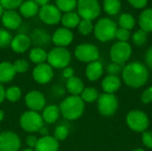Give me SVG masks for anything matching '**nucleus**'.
<instances>
[{"label": "nucleus", "instance_id": "f8f14e48", "mask_svg": "<svg viewBox=\"0 0 152 151\" xmlns=\"http://www.w3.org/2000/svg\"><path fill=\"white\" fill-rule=\"evenodd\" d=\"M20 148L19 136L12 132L0 133V151H18Z\"/></svg>", "mask_w": 152, "mask_h": 151}, {"label": "nucleus", "instance_id": "4468645a", "mask_svg": "<svg viewBox=\"0 0 152 151\" xmlns=\"http://www.w3.org/2000/svg\"><path fill=\"white\" fill-rule=\"evenodd\" d=\"M27 107L33 111L42 110L45 106V98L44 94L38 91H31L25 97Z\"/></svg>", "mask_w": 152, "mask_h": 151}, {"label": "nucleus", "instance_id": "4c0bfd02", "mask_svg": "<svg viewBox=\"0 0 152 151\" xmlns=\"http://www.w3.org/2000/svg\"><path fill=\"white\" fill-rule=\"evenodd\" d=\"M13 67H14L16 73H24L28 69L29 64L26 60L20 59V60H17L13 63Z\"/></svg>", "mask_w": 152, "mask_h": 151}, {"label": "nucleus", "instance_id": "c03bdc74", "mask_svg": "<svg viewBox=\"0 0 152 151\" xmlns=\"http://www.w3.org/2000/svg\"><path fill=\"white\" fill-rule=\"evenodd\" d=\"M128 2L134 8L141 9V8H143L147 5L148 0H128Z\"/></svg>", "mask_w": 152, "mask_h": 151}, {"label": "nucleus", "instance_id": "423d86ee", "mask_svg": "<svg viewBox=\"0 0 152 151\" xmlns=\"http://www.w3.org/2000/svg\"><path fill=\"white\" fill-rule=\"evenodd\" d=\"M78 15L84 20H93L101 13V6L98 0H78Z\"/></svg>", "mask_w": 152, "mask_h": 151}, {"label": "nucleus", "instance_id": "393cba45", "mask_svg": "<svg viewBox=\"0 0 152 151\" xmlns=\"http://www.w3.org/2000/svg\"><path fill=\"white\" fill-rule=\"evenodd\" d=\"M139 25L141 29L148 32L152 31V8L144 10L139 17Z\"/></svg>", "mask_w": 152, "mask_h": 151}, {"label": "nucleus", "instance_id": "09e8293b", "mask_svg": "<svg viewBox=\"0 0 152 151\" xmlns=\"http://www.w3.org/2000/svg\"><path fill=\"white\" fill-rule=\"evenodd\" d=\"M4 99H5V90L2 85V84L0 83V103H2Z\"/></svg>", "mask_w": 152, "mask_h": 151}, {"label": "nucleus", "instance_id": "f257e3e1", "mask_svg": "<svg viewBox=\"0 0 152 151\" xmlns=\"http://www.w3.org/2000/svg\"><path fill=\"white\" fill-rule=\"evenodd\" d=\"M122 78L125 84L133 88L144 85L149 78V71L145 65L141 62H132L122 70Z\"/></svg>", "mask_w": 152, "mask_h": 151}, {"label": "nucleus", "instance_id": "4be33fe9", "mask_svg": "<svg viewBox=\"0 0 152 151\" xmlns=\"http://www.w3.org/2000/svg\"><path fill=\"white\" fill-rule=\"evenodd\" d=\"M66 86L69 93H71V95H76V96H79L85 89L83 81L79 77L75 76L67 80Z\"/></svg>", "mask_w": 152, "mask_h": 151}, {"label": "nucleus", "instance_id": "72a5a7b5", "mask_svg": "<svg viewBox=\"0 0 152 151\" xmlns=\"http://www.w3.org/2000/svg\"><path fill=\"white\" fill-rule=\"evenodd\" d=\"M94 29V26L92 23V20H81L78 24V30L82 35H89Z\"/></svg>", "mask_w": 152, "mask_h": 151}, {"label": "nucleus", "instance_id": "c85d7f7f", "mask_svg": "<svg viewBox=\"0 0 152 151\" xmlns=\"http://www.w3.org/2000/svg\"><path fill=\"white\" fill-rule=\"evenodd\" d=\"M104 11L110 15L117 14L121 8L120 0H104L103 2Z\"/></svg>", "mask_w": 152, "mask_h": 151}, {"label": "nucleus", "instance_id": "6e6552de", "mask_svg": "<svg viewBox=\"0 0 152 151\" xmlns=\"http://www.w3.org/2000/svg\"><path fill=\"white\" fill-rule=\"evenodd\" d=\"M97 106L99 112L105 117H110L114 115L118 109V102L114 94L102 93L97 100Z\"/></svg>", "mask_w": 152, "mask_h": 151}, {"label": "nucleus", "instance_id": "864d4df0", "mask_svg": "<svg viewBox=\"0 0 152 151\" xmlns=\"http://www.w3.org/2000/svg\"><path fill=\"white\" fill-rule=\"evenodd\" d=\"M3 13H4V8H3L2 5L0 4V17L3 15Z\"/></svg>", "mask_w": 152, "mask_h": 151}, {"label": "nucleus", "instance_id": "6ab92c4d", "mask_svg": "<svg viewBox=\"0 0 152 151\" xmlns=\"http://www.w3.org/2000/svg\"><path fill=\"white\" fill-rule=\"evenodd\" d=\"M121 86V81L118 76H111L109 75L102 82V90L105 92V93H110L113 94L116 93Z\"/></svg>", "mask_w": 152, "mask_h": 151}, {"label": "nucleus", "instance_id": "37998d69", "mask_svg": "<svg viewBox=\"0 0 152 151\" xmlns=\"http://www.w3.org/2000/svg\"><path fill=\"white\" fill-rule=\"evenodd\" d=\"M142 142L144 146L149 149H152V132L145 131L142 134Z\"/></svg>", "mask_w": 152, "mask_h": 151}, {"label": "nucleus", "instance_id": "7ed1b4c3", "mask_svg": "<svg viewBox=\"0 0 152 151\" xmlns=\"http://www.w3.org/2000/svg\"><path fill=\"white\" fill-rule=\"evenodd\" d=\"M118 27L115 21L109 18H102L94 27V36L101 42H108L116 37Z\"/></svg>", "mask_w": 152, "mask_h": 151}, {"label": "nucleus", "instance_id": "a211bd4d", "mask_svg": "<svg viewBox=\"0 0 152 151\" xmlns=\"http://www.w3.org/2000/svg\"><path fill=\"white\" fill-rule=\"evenodd\" d=\"M59 142L53 136H44L38 139L35 151H58Z\"/></svg>", "mask_w": 152, "mask_h": 151}, {"label": "nucleus", "instance_id": "aec40b11", "mask_svg": "<svg viewBox=\"0 0 152 151\" xmlns=\"http://www.w3.org/2000/svg\"><path fill=\"white\" fill-rule=\"evenodd\" d=\"M103 74V67L102 64L96 61L90 62L86 69V75L90 81L98 80Z\"/></svg>", "mask_w": 152, "mask_h": 151}, {"label": "nucleus", "instance_id": "dca6fc26", "mask_svg": "<svg viewBox=\"0 0 152 151\" xmlns=\"http://www.w3.org/2000/svg\"><path fill=\"white\" fill-rule=\"evenodd\" d=\"M2 21L5 28L10 29H16L21 24V18L20 14L13 10H6L2 15Z\"/></svg>", "mask_w": 152, "mask_h": 151}, {"label": "nucleus", "instance_id": "f3484780", "mask_svg": "<svg viewBox=\"0 0 152 151\" xmlns=\"http://www.w3.org/2000/svg\"><path fill=\"white\" fill-rule=\"evenodd\" d=\"M31 40L30 38L25 34H19L16 35L11 42V47L12 51L18 53H25L30 46Z\"/></svg>", "mask_w": 152, "mask_h": 151}, {"label": "nucleus", "instance_id": "1a4fd4ad", "mask_svg": "<svg viewBox=\"0 0 152 151\" xmlns=\"http://www.w3.org/2000/svg\"><path fill=\"white\" fill-rule=\"evenodd\" d=\"M110 58L112 62L123 64L129 60L132 54V47L127 42H117L110 48Z\"/></svg>", "mask_w": 152, "mask_h": 151}, {"label": "nucleus", "instance_id": "58836bf2", "mask_svg": "<svg viewBox=\"0 0 152 151\" xmlns=\"http://www.w3.org/2000/svg\"><path fill=\"white\" fill-rule=\"evenodd\" d=\"M22 4V0H0V4L6 10H13Z\"/></svg>", "mask_w": 152, "mask_h": 151}, {"label": "nucleus", "instance_id": "f704fd0d", "mask_svg": "<svg viewBox=\"0 0 152 151\" xmlns=\"http://www.w3.org/2000/svg\"><path fill=\"white\" fill-rule=\"evenodd\" d=\"M147 36H148V33L146 31L142 29H139L135 31L134 34L133 35V42L136 45H139V46L142 45L147 41Z\"/></svg>", "mask_w": 152, "mask_h": 151}, {"label": "nucleus", "instance_id": "20e7f679", "mask_svg": "<svg viewBox=\"0 0 152 151\" xmlns=\"http://www.w3.org/2000/svg\"><path fill=\"white\" fill-rule=\"evenodd\" d=\"M48 64L52 68L65 69L71 61L70 53L65 47H55L47 53Z\"/></svg>", "mask_w": 152, "mask_h": 151}, {"label": "nucleus", "instance_id": "c9c22d12", "mask_svg": "<svg viewBox=\"0 0 152 151\" xmlns=\"http://www.w3.org/2000/svg\"><path fill=\"white\" fill-rule=\"evenodd\" d=\"M69 135V129L66 125H58L54 130V135L53 137L59 142V141H64Z\"/></svg>", "mask_w": 152, "mask_h": 151}, {"label": "nucleus", "instance_id": "5fc2aeb1", "mask_svg": "<svg viewBox=\"0 0 152 151\" xmlns=\"http://www.w3.org/2000/svg\"><path fill=\"white\" fill-rule=\"evenodd\" d=\"M22 151H35V150H33V149H30V148H28V149H25V150H23Z\"/></svg>", "mask_w": 152, "mask_h": 151}, {"label": "nucleus", "instance_id": "9b49d317", "mask_svg": "<svg viewBox=\"0 0 152 151\" xmlns=\"http://www.w3.org/2000/svg\"><path fill=\"white\" fill-rule=\"evenodd\" d=\"M39 18L42 21L49 25L57 24L61 19V12L56 5L46 4L39 10Z\"/></svg>", "mask_w": 152, "mask_h": 151}, {"label": "nucleus", "instance_id": "3c124183", "mask_svg": "<svg viewBox=\"0 0 152 151\" xmlns=\"http://www.w3.org/2000/svg\"><path fill=\"white\" fill-rule=\"evenodd\" d=\"M37 5H41V6H45L46 4H48L50 0H33Z\"/></svg>", "mask_w": 152, "mask_h": 151}, {"label": "nucleus", "instance_id": "8fccbe9b", "mask_svg": "<svg viewBox=\"0 0 152 151\" xmlns=\"http://www.w3.org/2000/svg\"><path fill=\"white\" fill-rule=\"evenodd\" d=\"M38 133L42 135V137H44V136H48V135H49L48 129H47L45 126H43V127L38 131Z\"/></svg>", "mask_w": 152, "mask_h": 151}, {"label": "nucleus", "instance_id": "f03ea898", "mask_svg": "<svg viewBox=\"0 0 152 151\" xmlns=\"http://www.w3.org/2000/svg\"><path fill=\"white\" fill-rule=\"evenodd\" d=\"M61 114L68 120L79 118L85 110V102L80 96L70 95L67 97L60 105Z\"/></svg>", "mask_w": 152, "mask_h": 151}, {"label": "nucleus", "instance_id": "ddd939ff", "mask_svg": "<svg viewBox=\"0 0 152 151\" xmlns=\"http://www.w3.org/2000/svg\"><path fill=\"white\" fill-rule=\"evenodd\" d=\"M33 78L39 84H47L53 77V68L47 63L37 65L33 69Z\"/></svg>", "mask_w": 152, "mask_h": 151}, {"label": "nucleus", "instance_id": "a878e982", "mask_svg": "<svg viewBox=\"0 0 152 151\" xmlns=\"http://www.w3.org/2000/svg\"><path fill=\"white\" fill-rule=\"evenodd\" d=\"M20 12L22 16L26 18H29L35 16L39 12V9H38V5L34 1L28 0L20 4Z\"/></svg>", "mask_w": 152, "mask_h": 151}, {"label": "nucleus", "instance_id": "de8ad7c7", "mask_svg": "<svg viewBox=\"0 0 152 151\" xmlns=\"http://www.w3.org/2000/svg\"><path fill=\"white\" fill-rule=\"evenodd\" d=\"M62 76L69 79L72 77H74V69L72 68H69V67H67L63 69V72H62Z\"/></svg>", "mask_w": 152, "mask_h": 151}, {"label": "nucleus", "instance_id": "473e14b6", "mask_svg": "<svg viewBox=\"0 0 152 151\" xmlns=\"http://www.w3.org/2000/svg\"><path fill=\"white\" fill-rule=\"evenodd\" d=\"M21 96V90L18 86H12L5 90V99L11 102H16Z\"/></svg>", "mask_w": 152, "mask_h": 151}, {"label": "nucleus", "instance_id": "79ce46f5", "mask_svg": "<svg viewBox=\"0 0 152 151\" xmlns=\"http://www.w3.org/2000/svg\"><path fill=\"white\" fill-rule=\"evenodd\" d=\"M141 101L144 104H148V103L152 102V86L143 91V93L141 96Z\"/></svg>", "mask_w": 152, "mask_h": 151}, {"label": "nucleus", "instance_id": "7c9ffc66", "mask_svg": "<svg viewBox=\"0 0 152 151\" xmlns=\"http://www.w3.org/2000/svg\"><path fill=\"white\" fill-rule=\"evenodd\" d=\"M119 26L122 28L130 30L132 29L134 25H135V19L128 13H124L119 17V20H118Z\"/></svg>", "mask_w": 152, "mask_h": 151}, {"label": "nucleus", "instance_id": "5701e85b", "mask_svg": "<svg viewBox=\"0 0 152 151\" xmlns=\"http://www.w3.org/2000/svg\"><path fill=\"white\" fill-rule=\"evenodd\" d=\"M60 115V108L57 105H49L44 109L42 117L45 122L48 124H53L58 120Z\"/></svg>", "mask_w": 152, "mask_h": 151}, {"label": "nucleus", "instance_id": "2eb2a0df", "mask_svg": "<svg viewBox=\"0 0 152 151\" xmlns=\"http://www.w3.org/2000/svg\"><path fill=\"white\" fill-rule=\"evenodd\" d=\"M52 40L58 47H65L73 41V33L67 28H60L54 31Z\"/></svg>", "mask_w": 152, "mask_h": 151}, {"label": "nucleus", "instance_id": "a18cd8bd", "mask_svg": "<svg viewBox=\"0 0 152 151\" xmlns=\"http://www.w3.org/2000/svg\"><path fill=\"white\" fill-rule=\"evenodd\" d=\"M37 141H38V139L37 138V136H35V135H29L26 139V144L30 149H34L36 147V145H37Z\"/></svg>", "mask_w": 152, "mask_h": 151}, {"label": "nucleus", "instance_id": "603ef678", "mask_svg": "<svg viewBox=\"0 0 152 151\" xmlns=\"http://www.w3.org/2000/svg\"><path fill=\"white\" fill-rule=\"evenodd\" d=\"M4 111L0 109V122L4 119Z\"/></svg>", "mask_w": 152, "mask_h": 151}, {"label": "nucleus", "instance_id": "9d476101", "mask_svg": "<svg viewBox=\"0 0 152 151\" xmlns=\"http://www.w3.org/2000/svg\"><path fill=\"white\" fill-rule=\"evenodd\" d=\"M75 56L83 62H93L99 59L100 53L98 48L92 44H81L75 49Z\"/></svg>", "mask_w": 152, "mask_h": 151}, {"label": "nucleus", "instance_id": "a19ab883", "mask_svg": "<svg viewBox=\"0 0 152 151\" xmlns=\"http://www.w3.org/2000/svg\"><path fill=\"white\" fill-rule=\"evenodd\" d=\"M130 32L127 29L125 28H118L116 33V37L119 40V42H127V40L130 38Z\"/></svg>", "mask_w": 152, "mask_h": 151}, {"label": "nucleus", "instance_id": "b1692460", "mask_svg": "<svg viewBox=\"0 0 152 151\" xmlns=\"http://www.w3.org/2000/svg\"><path fill=\"white\" fill-rule=\"evenodd\" d=\"M61 20L62 25L65 28H76L77 26H78L81 20H80L78 13H77L75 12H65L61 16Z\"/></svg>", "mask_w": 152, "mask_h": 151}, {"label": "nucleus", "instance_id": "39448f33", "mask_svg": "<svg viewBox=\"0 0 152 151\" xmlns=\"http://www.w3.org/2000/svg\"><path fill=\"white\" fill-rule=\"evenodd\" d=\"M20 125L26 132H38L44 126V120L37 111L28 110L24 112L20 119Z\"/></svg>", "mask_w": 152, "mask_h": 151}, {"label": "nucleus", "instance_id": "cd10ccee", "mask_svg": "<svg viewBox=\"0 0 152 151\" xmlns=\"http://www.w3.org/2000/svg\"><path fill=\"white\" fill-rule=\"evenodd\" d=\"M29 59L33 63H36L37 65L45 63V61L47 60V53L44 49L40 47H36L30 51Z\"/></svg>", "mask_w": 152, "mask_h": 151}, {"label": "nucleus", "instance_id": "6e6d98bb", "mask_svg": "<svg viewBox=\"0 0 152 151\" xmlns=\"http://www.w3.org/2000/svg\"><path fill=\"white\" fill-rule=\"evenodd\" d=\"M133 151H145L144 150H142V149H136V150H134Z\"/></svg>", "mask_w": 152, "mask_h": 151}, {"label": "nucleus", "instance_id": "412c9836", "mask_svg": "<svg viewBox=\"0 0 152 151\" xmlns=\"http://www.w3.org/2000/svg\"><path fill=\"white\" fill-rule=\"evenodd\" d=\"M16 71L13 64L4 61L0 63V83H8L15 77Z\"/></svg>", "mask_w": 152, "mask_h": 151}, {"label": "nucleus", "instance_id": "c756f323", "mask_svg": "<svg viewBox=\"0 0 152 151\" xmlns=\"http://www.w3.org/2000/svg\"><path fill=\"white\" fill-rule=\"evenodd\" d=\"M80 95H81L80 97L84 102H94V101H97L100 96L98 91L93 87L85 88Z\"/></svg>", "mask_w": 152, "mask_h": 151}, {"label": "nucleus", "instance_id": "ea45409f", "mask_svg": "<svg viewBox=\"0 0 152 151\" xmlns=\"http://www.w3.org/2000/svg\"><path fill=\"white\" fill-rule=\"evenodd\" d=\"M122 64H118L116 62H111L107 66V72L111 76H118L122 71Z\"/></svg>", "mask_w": 152, "mask_h": 151}, {"label": "nucleus", "instance_id": "e433bc0d", "mask_svg": "<svg viewBox=\"0 0 152 151\" xmlns=\"http://www.w3.org/2000/svg\"><path fill=\"white\" fill-rule=\"evenodd\" d=\"M12 39L11 34L7 30L0 28V48H4L11 44Z\"/></svg>", "mask_w": 152, "mask_h": 151}, {"label": "nucleus", "instance_id": "2f4dec72", "mask_svg": "<svg viewBox=\"0 0 152 151\" xmlns=\"http://www.w3.org/2000/svg\"><path fill=\"white\" fill-rule=\"evenodd\" d=\"M77 4V0H56V6L61 12H71Z\"/></svg>", "mask_w": 152, "mask_h": 151}, {"label": "nucleus", "instance_id": "49530a36", "mask_svg": "<svg viewBox=\"0 0 152 151\" xmlns=\"http://www.w3.org/2000/svg\"><path fill=\"white\" fill-rule=\"evenodd\" d=\"M145 61L147 65L152 69V46L148 49V51L145 53Z\"/></svg>", "mask_w": 152, "mask_h": 151}, {"label": "nucleus", "instance_id": "bb28decb", "mask_svg": "<svg viewBox=\"0 0 152 151\" xmlns=\"http://www.w3.org/2000/svg\"><path fill=\"white\" fill-rule=\"evenodd\" d=\"M30 40H32L35 44L43 45V44H46L50 41V36L46 31L37 28L33 31Z\"/></svg>", "mask_w": 152, "mask_h": 151}, {"label": "nucleus", "instance_id": "0eeeda50", "mask_svg": "<svg viewBox=\"0 0 152 151\" xmlns=\"http://www.w3.org/2000/svg\"><path fill=\"white\" fill-rule=\"evenodd\" d=\"M127 125L134 132H145L150 121L148 116L141 110H132L126 116Z\"/></svg>", "mask_w": 152, "mask_h": 151}]
</instances>
